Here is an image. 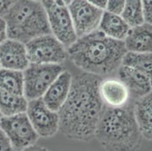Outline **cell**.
Returning <instances> with one entry per match:
<instances>
[{"mask_svg":"<svg viewBox=\"0 0 152 151\" xmlns=\"http://www.w3.org/2000/svg\"><path fill=\"white\" fill-rule=\"evenodd\" d=\"M100 77L82 73L73 77L68 97L58 113L59 131L72 141L94 139L104 104L99 95Z\"/></svg>","mask_w":152,"mask_h":151,"instance_id":"cell-1","label":"cell"},{"mask_svg":"<svg viewBox=\"0 0 152 151\" xmlns=\"http://www.w3.org/2000/svg\"><path fill=\"white\" fill-rule=\"evenodd\" d=\"M67 52L70 60L84 73L101 77L120 68L127 50L124 41L109 38L97 30L77 39Z\"/></svg>","mask_w":152,"mask_h":151,"instance_id":"cell-2","label":"cell"},{"mask_svg":"<svg viewBox=\"0 0 152 151\" xmlns=\"http://www.w3.org/2000/svg\"><path fill=\"white\" fill-rule=\"evenodd\" d=\"M95 138L108 151H135L141 147L142 138L135 121L133 107L118 108L104 105Z\"/></svg>","mask_w":152,"mask_h":151,"instance_id":"cell-3","label":"cell"},{"mask_svg":"<svg viewBox=\"0 0 152 151\" xmlns=\"http://www.w3.org/2000/svg\"><path fill=\"white\" fill-rule=\"evenodd\" d=\"M8 39L26 44L32 39L52 34L46 12L41 2L18 0L4 17Z\"/></svg>","mask_w":152,"mask_h":151,"instance_id":"cell-4","label":"cell"},{"mask_svg":"<svg viewBox=\"0 0 152 151\" xmlns=\"http://www.w3.org/2000/svg\"><path fill=\"white\" fill-rule=\"evenodd\" d=\"M64 70L61 64L30 63L23 71V95L27 101L41 98L50 85Z\"/></svg>","mask_w":152,"mask_h":151,"instance_id":"cell-5","label":"cell"},{"mask_svg":"<svg viewBox=\"0 0 152 151\" xmlns=\"http://www.w3.org/2000/svg\"><path fill=\"white\" fill-rule=\"evenodd\" d=\"M42 4L52 34L67 48L78 39L68 8L55 0H45Z\"/></svg>","mask_w":152,"mask_h":151,"instance_id":"cell-6","label":"cell"},{"mask_svg":"<svg viewBox=\"0 0 152 151\" xmlns=\"http://www.w3.org/2000/svg\"><path fill=\"white\" fill-rule=\"evenodd\" d=\"M30 63L61 64L67 57V48L52 34H46L25 44Z\"/></svg>","mask_w":152,"mask_h":151,"instance_id":"cell-7","label":"cell"},{"mask_svg":"<svg viewBox=\"0 0 152 151\" xmlns=\"http://www.w3.org/2000/svg\"><path fill=\"white\" fill-rule=\"evenodd\" d=\"M0 126L16 150H21L36 144L39 138L26 113L3 116L0 120Z\"/></svg>","mask_w":152,"mask_h":151,"instance_id":"cell-8","label":"cell"},{"mask_svg":"<svg viewBox=\"0 0 152 151\" xmlns=\"http://www.w3.org/2000/svg\"><path fill=\"white\" fill-rule=\"evenodd\" d=\"M77 37H82L99 30L104 11L88 0H74L67 5Z\"/></svg>","mask_w":152,"mask_h":151,"instance_id":"cell-9","label":"cell"},{"mask_svg":"<svg viewBox=\"0 0 152 151\" xmlns=\"http://www.w3.org/2000/svg\"><path fill=\"white\" fill-rule=\"evenodd\" d=\"M26 113L39 138H51L59 131L58 113L50 110L42 98L28 101Z\"/></svg>","mask_w":152,"mask_h":151,"instance_id":"cell-10","label":"cell"},{"mask_svg":"<svg viewBox=\"0 0 152 151\" xmlns=\"http://www.w3.org/2000/svg\"><path fill=\"white\" fill-rule=\"evenodd\" d=\"M30 63L25 44L7 39L0 45L1 68L23 71Z\"/></svg>","mask_w":152,"mask_h":151,"instance_id":"cell-11","label":"cell"},{"mask_svg":"<svg viewBox=\"0 0 152 151\" xmlns=\"http://www.w3.org/2000/svg\"><path fill=\"white\" fill-rule=\"evenodd\" d=\"M72 80L71 73L64 70L48 88L42 99L50 110L58 113L65 103L70 93Z\"/></svg>","mask_w":152,"mask_h":151,"instance_id":"cell-12","label":"cell"},{"mask_svg":"<svg viewBox=\"0 0 152 151\" xmlns=\"http://www.w3.org/2000/svg\"><path fill=\"white\" fill-rule=\"evenodd\" d=\"M99 95L104 104L113 108L125 107L130 97L128 88L119 78L102 80L99 84Z\"/></svg>","mask_w":152,"mask_h":151,"instance_id":"cell-13","label":"cell"},{"mask_svg":"<svg viewBox=\"0 0 152 151\" xmlns=\"http://www.w3.org/2000/svg\"><path fill=\"white\" fill-rule=\"evenodd\" d=\"M117 71L119 79L126 85L130 95L136 99L152 91V80L142 72L125 65H121Z\"/></svg>","mask_w":152,"mask_h":151,"instance_id":"cell-14","label":"cell"},{"mask_svg":"<svg viewBox=\"0 0 152 151\" xmlns=\"http://www.w3.org/2000/svg\"><path fill=\"white\" fill-rule=\"evenodd\" d=\"M124 42L127 52L152 53V25L144 23L131 27Z\"/></svg>","mask_w":152,"mask_h":151,"instance_id":"cell-15","label":"cell"},{"mask_svg":"<svg viewBox=\"0 0 152 151\" xmlns=\"http://www.w3.org/2000/svg\"><path fill=\"white\" fill-rule=\"evenodd\" d=\"M132 107L142 138L152 141V91L137 98Z\"/></svg>","mask_w":152,"mask_h":151,"instance_id":"cell-16","label":"cell"},{"mask_svg":"<svg viewBox=\"0 0 152 151\" xmlns=\"http://www.w3.org/2000/svg\"><path fill=\"white\" fill-rule=\"evenodd\" d=\"M130 28L121 15H114L104 11L99 30L109 38L124 41Z\"/></svg>","mask_w":152,"mask_h":151,"instance_id":"cell-17","label":"cell"},{"mask_svg":"<svg viewBox=\"0 0 152 151\" xmlns=\"http://www.w3.org/2000/svg\"><path fill=\"white\" fill-rule=\"evenodd\" d=\"M28 101L24 95L11 93L0 88V112L3 116L26 113Z\"/></svg>","mask_w":152,"mask_h":151,"instance_id":"cell-18","label":"cell"},{"mask_svg":"<svg viewBox=\"0 0 152 151\" xmlns=\"http://www.w3.org/2000/svg\"><path fill=\"white\" fill-rule=\"evenodd\" d=\"M0 88L11 93L23 95L24 79L23 71L0 69Z\"/></svg>","mask_w":152,"mask_h":151,"instance_id":"cell-19","label":"cell"},{"mask_svg":"<svg viewBox=\"0 0 152 151\" xmlns=\"http://www.w3.org/2000/svg\"><path fill=\"white\" fill-rule=\"evenodd\" d=\"M122 65L142 72L152 80V53L127 52L124 57Z\"/></svg>","mask_w":152,"mask_h":151,"instance_id":"cell-20","label":"cell"},{"mask_svg":"<svg viewBox=\"0 0 152 151\" xmlns=\"http://www.w3.org/2000/svg\"><path fill=\"white\" fill-rule=\"evenodd\" d=\"M121 17L130 27H136L145 23L142 0H125V5Z\"/></svg>","mask_w":152,"mask_h":151,"instance_id":"cell-21","label":"cell"},{"mask_svg":"<svg viewBox=\"0 0 152 151\" xmlns=\"http://www.w3.org/2000/svg\"><path fill=\"white\" fill-rule=\"evenodd\" d=\"M125 5V0H108L105 11L109 13L121 15Z\"/></svg>","mask_w":152,"mask_h":151,"instance_id":"cell-22","label":"cell"},{"mask_svg":"<svg viewBox=\"0 0 152 151\" xmlns=\"http://www.w3.org/2000/svg\"><path fill=\"white\" fill-rule=\"evenodd\" d=\"M142 9L145 23L152 25V0H142Z\"/></svg>","mask_w":152,"mask_h":151,"instance_id":"cell-23","label":"cell"},{"mask_svg":"<svg viewBox=\"0 0 152 151\" xmlns=\"http://www.w3.org/2000/svg\"><path fill=\"white\" fill-rule=\"evenodd\" d=\"M10 140L0 126V151H14Z\"/></svg>","mask_w":152,"mask_h":151,"instance_id":"cell-24","label":"cell"},{"mask_svg":"<svg viewBox=\"0 0 152 151\" xmlns=\"http://www.w3.org/2000/svg\"><path fill=\"white\" fill-rule=\"evenodd\" d=\"M18 0H0V17L4 18Z\"/></svg>","mask_w":152,"mask_h":151,"instance_id":"cell-25","label":"cell"},{"mask_svg":"<svg viewBox=\"0 0 152 151\" xmlns=\"http://www.w3.org/2000/svg\"><path fill=\"white\" fill-rule=\"evenodd\" d=\"M8 39L7 23L5 18L0 17V45Z\"/></svg>","mask_w":152,"mask_h":151,"instance_id":"cell-26","label":"cell"},{"mask_svg":"<svg viewBox=\"0 0 152 151\" xmlns=\"http://www.w3.org/2000/svg\"><path fill=\"white\" fill-rule=\"evenodd\" d=\"M92 5L95 6L96 8L102 9L103 11H105L106 6L108 0H88Z\"/></svg>","mask_w":152,"mask_h":151,"instance_id":"cell-27","label":"cell"},{"mask_svg":"<svg viewBox=\"0 0 152 151\" xmlns=\"http://www.w3.org/2000/svg\"><path fill=\"white\" fill-rule=\"evenodd\" d=\"M19 151H50V150L47 149L46 147H45L40 146V145L34 144V145H32V146L28 147H26L24 148V149Z\"/></svg>","mask_w":152,"mask_h":151,"instance_id":"cell-28","label":"cell"},{"mask_svg":"<svg viewBox=\"0 0 152 151\" xmlns=\"http://www.w3.org/2000/svg\"><path fill=\"white\" fill-rule=\"evenodd\" d=\"M55 1H57V2H61V3L64 4V5H67H67H70V4L71 3V2H73L74 0H55Z\"/></svg>","mask_w":152,"mask_h":151,"instance_id":"cell-29","label":"cell"},{"mask_svg":"<svg viewBox=\"0 0 152 151\" xmlns=\"http://www.w3.org/2000/svg\"><path fill=\"white\" fill-rule=\"evenodd\" d=\"M32 1H34V2H41V3H42V2H44L45 0H32Z\"/></svg>","mask_w":152,"mask_h":151,"instance_id":"cell-30","label":"cell"},{"mask_svg":"<svg viewBox=\"0 0 152 151\" xmlns=\"http://www.w3.org/2000/svg\"><path fill=\"white\" fill-rule=\"evenodd\" d=\"M2 117H3V116H2V114L1 113V112H0V120H1V119H2Z\"/></svg>","mask_w":152,"mask_h":151,"instance_id":"cell-31","label":"cell"},{"mask_svg":"<svg viewBox=\"0 0 152 151\" xmlns=\"http://www.w3.org/2000/svg\"><path fill=\"white\" fill-rule=\"evenodd\" d=\"M0 69H1V65H0Z\"/></svg>","mask_w":152,"mask_h":151,"instance_id":"cell-32","label":"cell"}]
</instances>
